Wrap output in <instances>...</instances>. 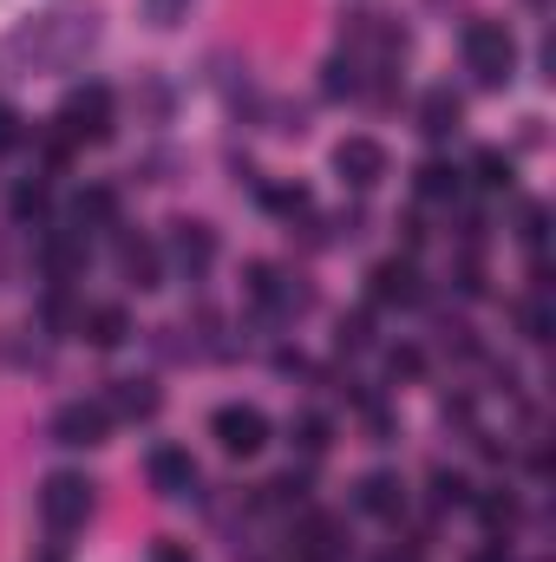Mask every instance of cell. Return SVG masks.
<instances>
[{"mask_svg":"<svg viewBox=\"0 0 556 562\" xmlns=\"http://www.w3.org/2000/svg\"><path fill=\"white\" fill-rule=\"evenodd\" d=\"M465 66L478 72V86H504L518 72V40L504 20H471L465 26Z\"/></svg>","mask_w":556,"mask_h":562,"instance_id":"obj_1","label":"cell"},{"mask_svg":"<svg viewBox=\"0 0 556 562\" xmlns=\"http://www.w3.org/2000/svg\"><path fill=\"white\" fill-rule=\"evenodd\" d=\"M86 517H92V484H86L79 471H53V477L40 484V524H46L53 537H73Z\"/></svg>","mask_w":556,"mask_h":562,"instance_id":"obj_2","label":"cell"},{"mask_svg":"<svg viewBox=\"0 0 556 562\" xmlns=\"http://www.w3.org/2000/svg\"><path fill=\"white\" fill-rule=\"evenodd\" d=\"M59 138L66 144L112 138V92H105V86H79V92H66V105H59Z\"/></svg>","mask_w":556,"mask_h":562,"instance_id":"obj_3","label":"cell"},{"mask_svg":"<svg viewBox=\"0 0 556 562\" xmlns=\"http://www.w3.org/2000/svg\"><path fill=\"white\" fill-rule=\"evenodd\" d=\"M210 431H216V445H223L230 458H256V451L269 445V419H263L256 406H216V413H210Z\"/></svg>","mask_w":556,"mask_h":562,"instance_id":"obj_4","label":"cell"},{"mask_svg":"<svg viewBox=\"0 0 556 562\" xmlns=\"http://www.w3.org/2000/svg\"><path fill=\"white\" fill-rule=\"evenodd\" d=\"M334 170H341V183L374 190V183L387 177V144L380 138H341L334 144Z\"/></svg>","mask_w":556,"mask_h":562,"instance_id":"obj_5","label":"cell"},{"mask_svg":"<svg viewBox=\"0 0 556 562\" xmlns=\"http://www.w3.org/2000/svg\"><path fill=\"white\" fill-rule=\"evenodd\" d=\"M105 431H112L105 400H73V406H59V419H53V438H59V445H99Z\"/></svg>","mask_w":556,"mask_h":562,"instance_id":"obj_6","label":"cell"},{"mask_svg":"<svg viewBox=\"0 0 556 562\" xmlns=\"http://www.w3.org/2000/svg\"><path fill=\"white\" fill-rule=\"evenodd\" d=\"M144 471H151V484H157L164 497H190V491H197V458L177 451V445H157Z\"/></svg>","mask_w":556,"mask_h":562,"instance_id":"obj_7","label":"cell"},{"mask_svg":"<svg viewBox=\"0 0 556 562\" xmlns=\"http://www.w3.org/2000/svg\"><path fill=\"white\" fill-rule=\"evenodd\" d=\"M367 294L380 301V307H413L419 301V269L413 262H374V276H367Z\"/></svg>","mask_w":556,"mask_h":562,"instance_id":"obj_8","label":"cell"},{"mask_svg":"<svg viewBox=\"0 0 556 562\" xmlns=\"http://www.w3.org/2000/svg\"><path fill=\"white\" fill-rule=\"evenodd\" d=\"M170 262H177L184 276H203V269L216 262V236H210V223H177V229H170Z\"/></svg>","mask_w":556,"mask_h":562,"instance_id":"obj_9","label":"cell"},{"mask_svg":"<svg viewBox=\"0 0 556 562\" xmlns=\"http://www.w3.org/2000/svg\"><path fill=\"white\" fill-rule=\"evenodd\" d=\"M360 510H367V517H400V510H407V484H400L393 471H367V477H360Z\"/></svg>","mask_w":556,"mask_h":562,"instance_id":"obj_10","label":"cell"},{"mask_svg":"<svg viewBox=\"0 0 556 562\" xmlns=\"http://www.w3.org/2000/svg\"><path fill=\"white\" fill-rule=\"evenodd\" d=\"M73 223H79V236H86V229H112V223H119V196L99 190V183L79 190V196H73Z\"/></svg>","mask_w":556,"mask_h":562,"instance_id":"obj_11","label":"cell"},{"mask_svg":"<svg viewBox=\"0 0 556 562\" xmlns=\"http://www.w3.org/2000/svg\"><path fill=\"white\" fill-rule=\"evenodd\" d=\"M105 413H112V419H151V413H157V386H151V380H119L112 400H105Z\"/></svg>","mask_w":556,"mask_h":562,"instance_id":"obj_12","label":"cell"},{"mask_svg":"<svg viewBox=\"0 0 556 562\" xmlns=\"http://www.w3.org/2000/svg\"><path fill=\"white\" fill-rule=\"evenodd\" d=\"M40 262H46V276H53V281H66L79 262H86V236H79V229H59V236H46Z\"/></svg>","mask_w":556,"mask_h":562,"instance_id":"obj_13","label":"cell"},{"mask_svg":"<svg viewBox=\"0 0 556 562\" xmlns=\"http://www.w3.org/2000/svg\"><path fill=\"white\" fill-rule=\"evenodd\" d=\"M419 132H425V138H452V132H458V99H452L445 86L419 99Z\"/></svg>","mask_w":556,"mask_h":562,"instance_id":"obj_14","label":"cell"},{"mask_svg":"<svg viewBox=\"0 0 556 562\" xmlns=\"http://www.w3.org/2000/svg\"><path fill=\"white\" fill-rule=\"evenodd\" d=\"M79 327H86V340H92V347H119V340H125V334H132V314H125V307H112V301H105V307H92V314H86V321H79Z\"/></svg>","mask_w":556,"mask_h":562,"instance_id":"obj_15","label":"cell"},{"mask_svg":"<svg viewBox=\"0 0 556 562\" xmlns=\"http://www.w3.org/2000/svg\"><path fill=\"white\" fill-rule=\"evenodd\" d=\"M119 269H125V281H138V288H157V249L144 236H119Z\"/></svg>","mask_w":556,"mask_h":562,"instance_id":"obj_16","label":"cell"},{"mask_svg":"<svg viewBox=\"0 0 556 562\" xmlns=\"http://www.w3.org/2000/svg\"><path fill=\"white\" fill-rule=\"evenodd\" d=\"M419 196H425V203H452V196H458V170H452V164H425V170H419Z\"/></svg>","mask_w":556,"mask_h":562,"instance_id":"obj_17","label":"cell"},{"mask_svg":"<svg viewBox=\"0 0 556 562\" xmlns=\"http://www.w3.org/2000/svg\"><path fill=\"white\" fill-rule=\"evenodd\" d=\"M471 170H478V183H485V190H511V157H504V150H478V164H471Z\"/></svg>","mask_w":556,"mask_h":562,"instance_id":"obj_18","label":"cell"},{"mask_svg":"<svg viewBox=\"0 0 556 562\" xmlns=\"http://www.w3.org/2000/svg\"><path fill=\"white\" fill-rule=\"evenodd\" d=\"M144 20H151L157 33H170L177 20H190V0H144Z\"/></svg>","mask_w":556,"mask_h":562,"instance_id":"obj_19","label":"cell"},{"mask_svg":"<svg viewBox=\"0 0 556 562\" xmlns=\"http://www.w3.org/2000/svg\"><path fill=\"white\" fill-rule=\"evenodd\" d=\"M294 438H301V451H327V438H334V425L321 419V413H308V419H294Z\"/></svg>","mask_w":556,"mask_h":562,"instance_id":"obj_20","label":"cell"},{"mask_svg":"<svg viewBox=\"0 0 556 562\" xmlns=\"http://www.w3.org/2000/svg\"><path fill=\"white\" fill-rule=\"evenodd\" d=\"M13 216H20V223L46 216V183H20V190H13Z\"/></svg>","mask_w":556,"mask_h":562,"instance_id":"obj_21","label":"cell"},{"mask_svg":"<svg viewBox=\"0 0 556 562\" xmlns=\"http://www.w3.org/2000/svg\"><path fill=\"white\" fill-rule=\"evenodd\" d=\"M387 373H393V380H419V373H425L419 347H393V353H387Z\"/></svg>","mask_w":556,"mask_h":562,"instance_id":"obj_22","label":"cell"},{"mask_svg":"<svg viewBox=\"0 0 556 562\" xmlns=\"http://www.w3.org/2000/svg\"><path fill=\"white\" fill-rule=\"evenodd\" d=\"M432 497L438 504H465V477L458 471H432Z\"/></svg>","mask_w":556,"mask_h":562,"instance_id":"obj_23","label":"cell"},{"mask_svg":"<svg viewBox=\"0 0 556 562\" xmlns=\"http://www.w3.org/2000/svg\"><path fill=\"white\" fill-rule=\"evenodd\" d=\"M269 196V210H281V216H301L308 210V190H263Z\"/></svg>","mask_w":556,"mask_h":562,"instance_id":"obj_24","label":"cell"},{"mask_svg":"<svg viewBox=\"0 0 556 562\" xmlns=\"http://www.w3.org/2000/svg\"><path fill=\"white\" fill-rule=\"evenodd\" d=\"M524 334H531V340H544V334H551V307H544V301H531V307H524Z\"/></svg>","mask_w":556,"mask_h":562,"instance_id":"obj_25","label":"cell"},{"mask_svg":"<svg viewBox=\"0 0 556 562\" xmlns=\"http://www.w3.org/2000/svg\"><path fill=\"white\" fill-rule=\"evenodd\" d=\"M13 144H20V112L0 105V150H13Z\"/></svg>","mask_w":556,"mask_h":562,"instance_id":"obj_26","label":"cell"},{"mask_svg":"<svg viewBox=\"0 0 556 562\" xmlns=\"http://www.w3.org/2000/svg\"><path fill=\"white\" fill-rule=\"evenodd\" d=\"M544 223H551V216H544V210H524V243H531V249H537V243H544Z\"/></svg>","mask_w":556,"mask_h":562,"instance_id":"obj_27","label":"cell"},{"mask_svg":"<svg viewBox=\"0 0 556 562\" xmlns=\"http://www.w3.org/2000/svg\"><path fill=\"white\" fill-rule=\"evenodd\" d=\"M341 347H367V321H360V314L341 321Z\"/></svg>","mask_w":556,"mask_h":562,"instance_id":"obj_28","label":"cell"},{"mask_svg":"<svg viewBox=\"0 0 556 562\" xmlns=\"http://www.w3.org/2000/svg\"><path fill=\"white\" fill-rule=\"evenodd\" d=\"M151 562H190V557H184V550H157Z\"/></svg>","mask_w":556,"mask_h":562,"instance_id":"obj_29","label":"cell"}]
</instances>
